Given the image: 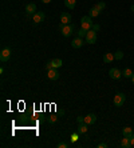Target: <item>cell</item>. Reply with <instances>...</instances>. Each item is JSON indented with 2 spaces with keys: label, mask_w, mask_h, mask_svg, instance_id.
<instances>
[{
  "label": "cell",
  "mask_w": 134,
  "mask_h": 148,
  "mask_svg": "<svg viewBox=\"0 0 134 148\" xmlns=\"http://www.w3.org/2000/svg\"><path fill=\"white\" fill-rule=\"evenodd\" d=\"M126 101V95L122 92L117 93L115 96H114V104H115V107H122Z\"/></svg>",
  "instance_id": "cell-1"
},
{
  "label": "cell",
  "mask_w": 134,
  "mask_h": 148,
  "mask_svg": "<svg viewBox=\"0 0 134 148\" xmlns=\"http://www.w3.org/2000/svg\"><path fill=\"white\" fill-rule=\"evenodd\" d=\"M60 29H62V35L65 38H69L72 35V31H74V24H60Z\"/></svg>",
  "instance_id": "cell-2"
},
{
  "label": "cell",
  "mask_w": 134,
  "mask_h": 148,
  "mask_svg": "<svg viewBox=\"0 0 134 148\" xmlns=\"http://www.w3.org/2000/svg\"><path fill=\"white\" fill-rule=\"evenodd\" d=\"M85 39H86V43H87V44H94V43L97 41V31H94V29H90V31H87Z\"/></svg>",
  "instance_id": "cell-3"
},
{
  "label": "cell",
  "mask_w": 134,
  "mask_h": 148,
  "mask_svg": "<svg viewBox=\"0 0 134 148\" xmlns=\"http://www.w3.org/2000/svg\"><path fill=\"white\" fill-rule=\"evenodd\" d=\"M11 58V49L10 48H4L1 49V52H0V62L1 63H6L8 62Z\"/></svg>",
  "instance_id": "cell-4"
},
{
  "label": "cell",
  "mask_w": 134,
  "mask_h": 148,
  "mask_svg": "<svg viewBox=\"0 0 134 148\" xmlns=\"http://www.w3.org/2000/svg\"><path fill=\"white\" fill-rule=\"evenodd\" d=\"M109 76H110L113 80H119L122 77V72H121L118 68H111L109 71Z\"/></svg>",
  "instance_id": "cell-5"
},
{
  "label": "cell",
  "mask_w": 134,
  "mask_h": 148,
  "mask_svg": "<svg viewBox=\"0 0 134 148\" xmlns=\"http://www.w3.org/2000/svg\"><path fill=\"white\" fill-rule=\"evenodd\" d=\"M44 12H36L35 15H32V20H34V23H36V24H39V23H42V21H44Z\"/></svg>",
  "instance_id": "cell-6"
},
{
  "label": "cell",
  "mask_w": 134,
  "mask_h": 148,
  "mask_svg": "<svg viewBox=\"0 0 134 148\" xmlns=\"http://www.w3.org/2000/svg\"><path fill=\"white\" fill-rule=\"evenodd\" d=\"M47 77L50 80H58L59 79V72L56 68H51L50 71H47Z\"/></svg>",
  "instance_id": "cell-7"
},
{
  "label": "cell",
  "mask_w": 134,
  "mask_h": 148,
  "mask_svg": "<svg viewBox=\"0 0 134 148\" xmlns=\"http://www.w3.org/2000/svg\"><path fill=\"white\" fill-rule=\"evenodd\" d=\"M60 21H62V24H70L71 23V15L69 14V12H63L62 15H60Z\"/></svg>",
  "instance_id": "cell-8"
},
{
  "label": "cell",
  "mask_w": 134,
  "mask_h": 148,
  "mask_svg": "<svg viewBox=\"0 0 134 148\" xmlns=\"http://www.w3.org/2000/svg\"><path fill=\"white\" fill-rule=\"evenodd\" d=\"M82 45H83V39L79 38V36H78V38H75L74 40L71 41V47H72V48H76V49H78V48H81Z\"/></svg>",
  "instance_id": "cell-9"
},
{
  "label": "cell",
  "mask_w": 134,
  "mask_h": 148,
  "mask_svg": "<svg viewBox=\"0 0 134 148\" xmlns=\"http://www.w3.org/2000/svg\"><path fill=\"white\" fill-rule=\"evenodd\" d=\"M26 12H27V15H35L36 14V5H35L34 3H30L26 5Z\"/></svg>",
  "instance_id": "cell-10"
},
{
  "label": "cell",
  "mask_w": 134,
  "mask_h": 148,
  "mask_svg": "<svg viewBox=\"0 0 134 148\" xmlns=\"http://www.w3.org/2000/svg\"><path fill=\"white\" fill-rule=\"evenodd\" d=\"M101 12H102V11H101L99 8L97 7V5H94L93 8H90V11H89V16H90V17H97V16H99Z\"/></svg>",
  "instance_id": "cell-11"
},
{
  "label": "cell",
  "mask_w": 134,
  "mask_h": 148,
  "mask_svg": "<svg viewBox=\"0 0 134 148\" xmlns=\"http://www.w3.org/2000/svg\"><path fill=\"white\" fill-rule=\"evenodd\" d=\"M97 121V116L94 114H89V115H86V116H85V123L86 124H94Z\"/></svg>",
  "instance_id": "cell-12"
},
{
  "label": "cell",
  "mask_w": 134,
  "mask_h": 148,
  "mask_svg": "<svg viewBox=\"0 0 134 148\" xmlns=\"http://www.w3.org/2000/svg\"><path fill=\"white\" fill-rule=\"evenodd\" d=\"M114 53H111V52H107V53H105L103 55V62L105 63H111V62H114Z\"/></svg>",
  "instance_id": "cell-13"
},
{
  "label": "cell",
  "mask_w": 134,
  "mask_h": 148,
  "mask_svg": "<svg viewBox=\"0 0 134 148\" xmlns=\"http://www.w3.org/2000/svg\"><path fill=\"white\" fill-rule=\"evenodd\" d=\"M87 125H89V124H86L85 121H83V123H79V125H78V134H86L87 130H89V128H87Z\"/></svg>",
  "instance_id": "cell-14"
},
{
  "label": "cell",
  "mask_w": 134,
  "mask_h": 148,
  "mask_svg": "<svg viewBox=\"0 0 134 148\" xmlns=\"http://www.w3.org/2000/svg\"><path fill=\"white\" fill-rule=\"evenodd\" d=\"M121 147H122V148H130V147H133V145H131V143H130V138H125V136H124V139H122V141H121Z\"/></svg>",
  "instance_id": "cell-15"
},
{
  "label": "cell",
  "mask_w": 134,
  "mask_h": 148,
  "mask_svg": "<svg viewBox=\"0 0 134 148\" xmlns=\"http://www.w3.org/2000/svg\"><path fill=\"white\" fill-rule=\"evenodd\" d=\"M51 63H52V68H59V67L63 66L62 59H52Z\"/></svg>",
  "instance_id": "cell-16"
},
{
  "label": "cell",
  "mask_w": 134,
  "mask_h": 148,
  "mask_svg": "<svg viewBox=\"0 0 134 148\" xmlns=\"http://www.w3.org/2000/svg\"><path fill=\"white\" fill-rule=\"evenodd\" d=\"M122 135H124L125 138H131V135H133V130L130 127H125L122 130Z\"/></svg>",
  "instance_id": "cell-17"
},
{
  "label": "cell",
  "mask_w": 134,
  "mask_h": 148,
  "mask_svg": "<svg viewBox=\"0 0 134 148\" xmlns=\"http://www.w3.org/2000/svg\"><path fill=\"white\" fill-rule=\"evenodd\" d=\"M75 4H76V0H65V5L69 10H74L75 8Z\"/></svg>",
  "instance_id": "cell-18"
},
{
  "label": "cell",
  "mask_w": 134,
  "mask_h": 148,
  "mask_svg": "<svg viewBox=\"0 0 134 148\" xmlns=\"http://www.w3.org/2000/svg\"><path fill=\"white\" fill-rule=\"evenodd\" d=\"M133 71H131L130 68H125L124 69V72H122V76L124 77H126V79H131V76H133Z\"/></svg>",
  "instance_id": "cell-19"
},
{
  "label": "cell",
  "mask_w": 134,
  "mask_h": 148,
  "mask_svg": "<svg viewBox=\"0 0 134 148\" xmlns=\"http://www.w3.org/2000/svg\"><path fill=\"white\" fill-rule=\"evenodd\" d=\"M81 24H82V28L83 29H86V31H90V29H93V23H87V21H81Z\"/></svg>",
  "instance_id": "cell-20"
},
{
  "label": "cell",
  "mask_w": 134,
  "mask_h": 148,
  "mask_svg": "<svg viewBox=\"0 0 134 148\" xmlns=\"http://www.w3.org/2000/svg\"><path fill=\"white\" fill-rule=\"evenodd\" d=\"M114 58H115V60H122V59H124V52L117 51L115 53H114Z\"/></svg>",
  "instance_id": "cell-21"
},
{
  "label": "cell",
  "mask_w": 134,
  "mask_h": 148,
  "mask_svg": "<svg viewBox=\"0 0 134 148\" xmlns=\"http://www.w3.org/2000/svg\"><path fill=\"white\" fill-rule=\"evenodd\" d=\"M47 121H48V123H51V124H54V123H56V121H58V117H56V115H51V116L47 119Z\"/></svg>",
  "instance_id": "cell-22"
},
{
  "label": "cell",
  "mask_w": 134,
  "mask_h": 148,
  "mask_svg": "<svg viewBox=\"0 0 134 148\" xmlns=\"http://www.w3.org/2000/svg\"><path fill=\"white\" fill-rule=\"evenodd\" d=\"M95 5H97L98 8H99L101 11H103L105 8H106V3H105V1H99V3H97Z\"/></svg>",
  "instance_id": "cell-23"
},
{
  "label": "cell",
  "mask_w": 134,
  "mask_h": 148,
  "mask_svg": "<svg viewBox=\"0 0 134 148\" xmlns=\"http://www.w3.org/2000/svg\"><path fill=\"white\" fill-rule=\"evenodd\" d=\"M86 34H87V31L86 29H83V28H81L78 31V36L79 38H83V36H86Z\"/></svg>",
  "instance_id": "cell-24"
},
{
  "label": "cell",
  "mask_w": 134,
  "mask_h": 148,
  "mask_svg": "<svg viewBox=\"0 0 134 148\" xmlns=\"http://www.w3.org/2000/svg\"><path fill=\"white\" fill-rule=\"evenodd\" d=\"M67 147H69V144L65 143V141H60V143L58 144V148H67Z\"/></svg>",
  "instance_id": "cell-25"
},
{
  "label": "cell",
  "mask_w": 134,
  "mask_h": 148,
  "mask_svg": "<svg viewBox=\"0 0 134 148\" xmlns=\"http://www.w3.org/2000/svg\"><path fill=\"white\" fill-rule=\"evenodd\" d=\"M51 68H52V63H51V62H48L47 64H46V69H47V71H50Z\"/></svg>",
  "instance_id": "cell-26"
},
{
  "label": "cell",
  "mask_w": 134,
  "mask_h": 148,
  "mask_svg": "<svg viewBox=\"0 0 134 148\" xmlns=\"http://www.w3.org/2000/svg\"><path fill=\"white\" fill-rule=\"evenodd\" d=\"M76 121H78V123H83V121H85V117H83V116H78V117H76Z\"/></svg>",
  "instance_id": "cell-27"
},
{
  "label": "cell",
  "mask_w": 134,
  "mask_h": 148,
  "mask_svg": "<svg viewBox=\"0 0 134 148\" xmlns=\"http://www.w3.org/2000/svg\"><path fill=\"white\" fill-rule=\"evenodd\" d=\"M76 140H78V135L76 134L71 135V141H76Z\"/></svg>",
  "instance_id": "cell-28"
},
{
  "label": "cell",
  "mask_w": 134,
  "mask_h": 148,
  "mask_svg": "<svg viewBox=\"0 0 134 148\" xmlns=\"http://www.w3.org/2000/svg\"><path fill=\"white\" fill-rule=\"evenodd\" d=\"M97 147H98V148H106L107 144H106V143H99V144L97 145Z\"/></svg>",
  "instance_id": "cell-29"
},
{
  "label": "cell",
  "mask_w": 134,
  "mask_h": 148,
  "mask_svg": "<svg viewBox=\"0 0 134 148\" xmlns=\"http://www.w3.org/2000/svg\"><path fill=\"white\" fill-rule=\"evenodd\" d=\"M99 28H101V27H99L98 24H94V25H93V29H94V31H99Z\"/></svg>",
  "instance_id": "cell-30"
},
{
  "label": "cell",
  "mask_w": 134,
  "mask_h": 148,
  "mask_svg": "<svg viewBox=\"0 0 134 148\" xmlns=\"http://www.w3.org/2000/svg\"><path fill=\"white\" fill-rule=\"evenodd\" d=\"M130 143H131V145H134V134L131 135V138H130Z\"/></svg>",
  "instance_id": "cell-31"
},
{
  "label": "cell",
  "mask_w": 134,
  "mask_h": 148,
  "mask_svg": "<svg viewBox=\"0 0 134 148\" xmlns=\"http://www.w3.org/2000/svg\"><path fill=\"white\" fill-rule=\"evenodd\" d=\"M42 3H44V4H48V3H51V0H42Z\"/></svg>",
  "instance_id": "cell-32"
},
{
  "label": "cell",
  "mask_w": 134,
  "mask_h": 148,
  "mask_svg": "<svg viewBox=\"0 0 134 148\" xmlns=\"http://www.w3.org/2000/svg\"><path fill=\"white\" fill-rule=\"evenodd\" d=\"M131 82H133V84H134V73H133V76H131Z\"/></svg>",
  "instance_id": "cell-33"
},
{
  "label": "cell",
  "mask_w": 134,
  "mask_h": 148,
  "mask_svg": "<svg viewBox=\"0 0 134 148\" xmlns=\"http://www.w3.org/2000/svg\"><path fill=\"white\" fill-rule=\"evenodd\" d=\"M131 11H134V4H133V5H131Z\"/></svg>",
  "instance_id": "cell-34"
}]
</instances>
